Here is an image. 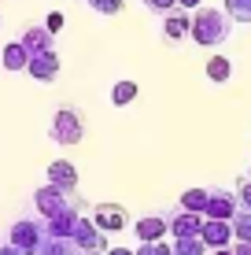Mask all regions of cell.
I'll use <instances>...</instances> for the list:
<instances>
[{"instance_id":"cell-1","label":"cell","mask_w":251,"mask_h":255,"mask_svg":"<svg viewBox=\"0 0 251 255\" xmlns=\"http://www.w3.org/2000/svg\"><path fill=\"white\" fill-rule=\"evenodd\" d=\"M229 30H233V19L226 11H218V7H196L188 37H192L200 48H218V45L229 41Z\"/></svg>"},{"instance_id":"cell-2","label":"cell","mask_w":251,"mask_h":255,"mask_svg":"<svg viewBox=\"0 0 251 255\" xmlns=\"http://www.w3.org/2000/svg\"><path fill=\"white\" fill-rule=\"evenodd\" d=\"M33 207H37L41 218H52V215H63V211H85V200L78 196V192H63L56 185H41L33 192Z\"/></svg>"},{"instance_id":"cell-3","label":"cell","mask_w":251,"mask_h":255,"mask_svg":"<svg viewBox=\"0 0 251 255\" xmlns=\"http://www.w3.org/2000/svg\"><path fill=\"white\" fill-rule=\"evenodd\" d=\"M48 133H52L56 144H82L85 122H82V115H78L74 104H59V108H56V119H52Z\"/></svg>"},{"instance_id":"cell-4","label":"cell","mask_w":251,"mask_h":255,"mask_svg":"<svg viewBox=\"0 0 251 255\" xmlns=\"http://www.w3.org/2000/svg\"><path fill=\"white\" fill-rule=\"evenodd\" d=\"M7 241H11L22 255H37L41 241H45V226H41V222H30V218H19V222L11 226V233H7Z\"/></svg>"},{"instance_id":"cell-5","label":"cell","mask_w":251,"mask_h":255,"mask_svg":"<svg viewBox=\"0 0 251 255\" xmlns=\"http://www.w3.org/2000/svg\"><path fill=\"white\" fill-rule=\"evenodd\" d=\"M74 244H78V252H107V233L100 230L92 218H78V226H74Z\"/></svg>"},{"instance_id":"cell-6","label":"cell","mask_w":251,"mask_h":255,"mask_svg":"<svg viewBox=\"0 0 251 255\" xmlns=\"http://www.w3.org/2000/svg\"><path fill=\"white\" fill-rule=\"evenodd\" d=\"M92 222L103 233H118V230H126V207L115 204V200H103V204L92 207Z\"/></svg>"},{"instance_id":"cell-7","label":"cell","mask_w":251,"mask_h":255,"mask_svg":"<svg viewBox=\"0 0 251 255\" xmlns=\"http://www.w3.org/2000/svg\"><path fill=\"white\" fill-rule=\"evenodd\" d=\"M237 215V192H229V189H207V211H203V218H229Z\"/></svg>"},{"instance_id":"cell-8","label":"cell","mask_w":251,"mask_h":255,"mask_svg":"<svg viewBox=\"0 0 251 255\" xmlns=\"http://www.w3.org/2000/svg\"><path fill=\"white\" fill-rule=\"evenodd\" d=\"M26 74H30L33 82H41V85H52V82L59 78V56H56V52L30 56V63H26Z\"/></svg>"},{"instance_id":"cell-9","label":"cell","mask_w":251,"mask_h":255,"mask_svg":"<svg viewBox=\"0 0 251 255\" xmlns=\"http://www.w3.org/2000/svg\"><path fill=\"white\" fill-rule=\"evenodd\" d=\"M200 241L207 248H229L233 244V222H226V218H203Z\"/></svg>"},{"instance_id":"cell-10","label":"cell","mask_w":251,"mask_h":255,"mask_svg":"<svg viewBox=\"0 0 251 255\" xmlns=\"http://www.w3.org/2000/svg\"><path fill=\"white\" fill-rule=\"evenodd\" d=\"M167 226H170V233H174V241H181V237H200L203 215L177 207V211H170V215H167Z\"/></svg>"},{"instance_id":"cell-11","label":"cell","mask_w":251,"mask_h":255,"mask_svg":"<svg viewBox=\"0 0 251 255\" xmlns=\"http://www.w3.org/2000/svg\"><path fill=\"white\" fill-rule=\"evenodd\" d=\"M22 45L30 56H41V52H56V33L48 30V26H26L22 30Z\"/></svg>"},{"instance_id":"cell-12","label":"cell","mask_w":251,"mask_h":255,"mask_svg":"<svg viewBox=\"0 0 251 255\" xmlns=\"http://www.w3.org/2000/svg\"><path fill=\"white\" fill-rule=\"evenodd\" d=\"M188 30H192V15L185 11V7H174L170 15H163V37L174 45V41L188 37Z\"/></svg>"},{"instance_id":"cell-13","label":"cell","mask_w":251,"mask_h":255,"mask_svg":"<svg viewBox=\"0 0 251 255\" xmlns=\"http://www.w3.org/2000/svg\"><path fill=\"white\" fill-rule=\"evenodd\" d=\"M48 185H56L63 192H78V166L67 159H56L48 166Z\"/></svg>"},{"instance_id":"cell-14","label":"cell","mask_w":251,"mask_h":255,"mask_svg":"<svg viewBox=\"0 0 251 255\" xmlns=\"http://www.w3.org/2000/svg\"><path fill=\"white\" fill-rule=\"evenodd\" d=\"M85 211H63V215H52V218H45V237H74V226H78V218H82Z\"/></svg>"},{"instance_id":"cell-15","label":"cell","mask_w":251,"mask_h":255,"mask_svg":"<svg viewBox=\"0 0 251 255\" xmlns=\"http://www.w3.org/2000/svg\"><path fill=\"white\" fill-rule=\"evenodd\" d=\"M133 233L141 237V241H163V233H170V226H167V218L148 215V218H137Z\"/></svg>"},{"instance_id":"cell-16","label":"cell","mask_w":251,"mask_h":255,"mask_svg":"<svg viewBox=\"0 0 251 255\" xmlns=\"http://www.w3.org/2000/svg\"><path fill=\"white\" fill-rule=\"evenodd\" d=\"M37 255H82V252H78L74 237H45Z\"/></svg>"},{"instance_id":"cell-17","label":"cell","mask_w":251,"mask_h":255,"mask_svg":"<svg viewBox=\"0 0 251 255\" xmlns=\"http://www.w3.org/2000/svg\"><path fill=\"white\" fill-rule=\"evenodd\" d=\"M0 63H4L7 70H26V63H30V52H26L22 41H11V45L4 48V56H0Z\"/></svg>"},{"instance_id":"cell-18","label":"cell","mask_w":251,"mask_h":255,"mask_svg":"<svg viewBox=\"0 0 251 255\" xmlns=\"http://www.w3.org/2000/svg\"><path fill=\"white\" fill-rule=\"evenodd\" d=\"M207 78H211L214 85H226L233 78V63L226 56H211V59H207Z\"/></svg>"},{"instance_id":"cell-19","label":"cell","mask_w":251,"mask_h":255,"mask_svg":"<svg viewBox=\"0 0 251 255\" xmlns=\"http://www.w3.org/2000/svg\"><path fill=\"white\" fill-rule=\"evenodd\" d=\"M211 248L200 241V237H181V241L170 244V255H207Z\"/></svg>"},{"instance_id":"cell-20","label":"cell","mask_w":251,"mask_h":255,"mask_svg":"<svg viewBox=\"0 0 251 255\" xmlns=\"http://www.w3.org/2000/svg\"><path fill=\"white\" fill-rule=\"evenodd\" d=\"M137 100V82H115V89H111V104L115 108H126V104H133Z\"/></svg>"},{"instance_id":"cell-21","label":"cell","mask_w":251,"mask_h":255,"mask_svg":"<svg viewBox=\"0 0 251 255\" xmlns=\"http://www.w3.org/2000/svg\"><path fill=\"white\" fill-rule=\"evenodd\" d=\"M181 207L203 215V211H207V189H185V192H181Z\"/></svg>"},{"instance_id":"cell-22","label":"cell","mask_w":251,"mask_h":255,"mask_svg":"<svg viewBox=\"0 0 251 255\" xmlns=\"http://www.w3.org/2000/svg\"><path fill=\"white\" fill-rule=\"evenodd\" d=\"M229 222H233V241H251V211L237 207V215H233Z\"/></svg>"},{"instance_id":"cell-23","label":"cell","mask_w":251,"mask_h":255,"mask_svg":"<svg viewBox=\"0 0 251 255\" xmlns=\"http://www.w3.org/2000/svg\"><path fill=\"white\" fill-rule=\"evenodd\" d=\"M226 15L233 22H251V0H226Z\"/></svg>"},{"instance_id":"cell-24","label":"cell","mask_w":251,"mask_h":255,"mask_svg":"<svg viewBox=\"0 0 251 255\" xmlns=\"http://www.w3.org/2000/svg\"><path fill=\"white\" fill-rule=\"evenodd\" d=\"M96 15H118L122 11V0H85Z\"/></svg>"},{"instance_id":"cell-25","label":"cell","mask_w":251,"mask_h":255,"mask_svg":"<svg viewBox=\"0 0 251 255\" xmlns=\"http://www.w3.org/2000/svg\"><path fill=\"white\" fill-rule=\"evenodd\" d=\"M237 207L240 211H251V178H240V185H237Z\"/></svg>"},{"instance_id":"cell-26","label":"cell","mask_w":251,"mask_h":255,"mask_svg":"<svg viewBox=\"0 0 251 255\" xmlns=\"http://www.w3.org/2000/svg\"><path fill=\"white\" fill-rule=\"evenodd\" d=\"M137 255H170V244H163V241H141Z\"/></svg>"},{"instance_id":"cell-27","label":"cell","mask_w":251,"mask_h":255,"mask_svg":"<svg viewBox=\"0 0 251 255\" xmlns=\"http://www.w3.org/2000/svg\"><path fill=\"white\" fill-rule=\"evenodd\" d=\"M144 7H148V11H155V15H170L177 7V0H141Z\"/></svg>"},{"instance_id":"cell-28","label":"cell","mask_w":251,"mask_h":255,"mask_svg":"<svg viewBox=\"0 0 251 255\" xmlns=\"http://www.w3.org/2000/svg\"><path fill=\"white\" fill-rule=\"evenodd\" d=\"M63 22H67V19H63V11H52L48 19H45V26H48L52 33H59V30H63Z\"/></svg>"},{"instance_id":"cell-29","label":"cell","mask_w":251,"mask_h":255,"mask_svg":"<svg viewBox=\"0 0 251 255\" xmlns=\"http://www.w3.org/2000/svg\"><path fill=\"white\" fill-rule=\"evenodd\" d=\"M233 255H251V241H233Z\"/></svg>"},{"instance_id":"cell-30","label":"cell","mask_w":251,"mask_h":255,"mask_svg":"<svg viewBox=\"0 0 251 255\" xmlns=\"http://www.w3.org/2000/svg\"><path fill=\"white\" fill-rule=\"evenodd\" d=\"M0 255H22L19 248H15V244L11 241H7V244H0Z\"/></svg>"},{"instance_id":"cell-31","label":"cell","mask_w":251,"mask_h":255,"mask_svg":"<svg viewBox=\"0 0 251 255\" xmlns=\"http://www.w3.org/2000/svg\"><path fill=\"white\" fill-rule=\"evenodd\" d=\"M203 4V0H177V7H185V11H188V7H200Z\"/></svg>"},{"instance_id":"cell-32","label":"cell","mask_w":251,"mask_h":255,"mask_svg":"<svg viewBox=\"0 0 251 255\" xmlns=\"http://www.w3.org/2000/svg\"><path fill=\"white\" fill-rule=\"evenodd\" d=\"M107 255H137V252H129V248H107Z\"/></svg>"},{"instance_id":"cell-33","label":"cell","mask_w":251,"mask_h":255,"mask_svg":"<svg viewBox=\"0 0 251 255\" xmlns=\"http://www.w3.org/2000/svg\"><path fill=\"white\" fill-rule=\"evenodd\" d=\"M214 255H233V248H214Z\"/></svg>"},{"instance_id":"cell-34","label":"cell","mask_w":251,"mask_h":255,"mask_svg":"<svg viewBox=\"0 0 251 255\" xmlns=\"http://www.w3.org/2000/svg\"><path fill=\"white\" fill-rule=\"evenodd\" d=\"M82 255H107V252H82Z\"/></svg>"},{"instance_id":"cell-35","label":"cell","mask_w":251,"mask_h":255,"mask_svg":"<svg viewBox=\"0 0 251 255\" xmlns=\"http://www.w3.org/2000/svg\"><path fill=\"white\" fill-rule=\"evenodd\" d=\"M248 178H251V170H248Z\"/></svg>"}]
</instances>
